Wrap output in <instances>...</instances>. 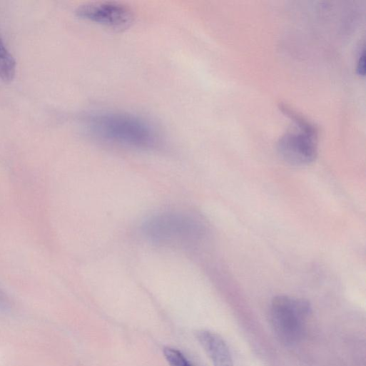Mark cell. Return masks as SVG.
<instances>
[{"mask_svg":"<svg viewBox=\"0 0 366 366\" xmlns=\"http://www.w3.org/2000/svg\"><path fill=\"white\" fill-rule=\"evenodd\" d=\"M9 53V51H8L6 45L4 44V42L1 36H0V57L6 55Z\"/></svg>","mask_w":366,"mask_h":366,"instance_id":"10","label":"cell"},{"mask_svg":"<svg viewBox=\"0 0 366 366\" xmlns=\"http://www.w3.org/2000/svg\"><path fill=\"white\" fill-rule=\"evenodd\" d=\"M278 152L287 163L294 166H305L312 163L317 153V134L300 130L288 133L278 143Z\"/></svg>","mask_w":366,"mask_h":366,"instance_id":"4","label":"cell"},{"mask_svg":"<svg viewBox=\"0 0 366 366\" xmlns=\"http://www.w3.org/2000/svg\"><path fill=\"white\" fill-rule=\"evenodd\" d=\"M142 230L154 243L170 247H185L197 243L203 235V227L195 218L183 213H158L148 218Z\"/></svg>","mask_w":366,"mask_h":366,"instance_id":"2","label":"cell"},{"mask_svg":"<svg viewBox=\"0 0 366 366\" xmlns=\"http://www.w3.org/2000/svg\"><path fill=\"white\" fill-rule=\"evenodd\" d=\"M88 127L97 138L136 148H151L158 141L155 128L133 115L103 113L92 116Z\"/></svg>","mask_w":366,"mask_h":366,"instance_id":"1","label":"cell"},{"mask_svg":"<svg viewBox=\"0 0 366 366\" xmlns=\"http://www.w3.org/2000/svg\"><path fill=\"white\" fill-rule=\"evenodd\" d=\"M357 71L360 76L365 75V51L362 50L357 61Z\"/></svg>","mask_w":366,"mask_h":366,"instance_id":"9","label":"cell"},{"mask_svg":"<svg viewBox=\"0 0 366 366\" xmlns=\"http://www.w3.org/2000/svg\"><path fill=\"white\" fill-rule=\"evenodd\" d=\"M164 355L171 366H193L180 350L167 347L163 350Z\"/></svg>","mask_w":366,"mask_h":366,"instance_id":"8","label":"cell"},{"mask_svg":"<svg viewBox=\"0 0 366 366\" xmlns=\"http://www.w3.org/2000/svg\"><path fill=\"white\" fill-rule=\"evenodd\" d=\"M76 14L85 20L116 31L127 29L133 22L131 11L116 3L87 4L80 6Z\"/></svg>","mask_w":366,"mask_h":366,"instance_id":"5","label":"cell"},{"mask_svg":"<svg viewBox=\"0 0 366 366\" xmlns=\"http://www.w3.org/2000/svg\"><path fill=\"white\" fill-rule=\"evenodd\" d=\"M195 337L214 366H234L230 348L220 335L208 330H198Z\"/></svg>","mask_w":366,"mask_h":366,"instance_id":"6","label":"cell"},{"mask_svg":"<svg viewBox=\"0 0 366 366\" xmlns=\"http://www.w3.org/2000/svg\"><path fill=\"white\" fill-rule=\"evenodd\" d=\"M311 312L308 301L287 295L275 297L270 305V320L275 334L284 344L298 342Z\"/></svg>","mask_w":366,"mask_h":366,"instance_id":"3","label":"cell"},{"mask_svg":"<svg viewBox=\"0 0 366 366\" xmlns=\"http://www.w3.org/2000/svg\"><path fill=\"white\" fill-rule=\"evenodd\" d=\"M16 73V62L10 54L0 57V78L6 83L14 81Z\"/></svg>","mask_w":366,"mask_h":366,"instance_id":"7","label":"cell"}]
</instances>
